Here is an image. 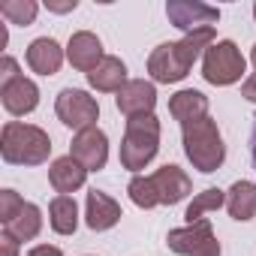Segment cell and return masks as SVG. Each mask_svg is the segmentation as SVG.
<instances>
[{"instance_id":"cell-1","label":"cell","mask_w":256,"mask_h":256,"mask_svg":"<svg viewBox=\"0 0 256 256\" xmlns=\"http://www.w3.org/2000/svg\"><path fill=\"white\" fill-rule=\"evenodd\" d=\"M190 178L178 166H163L154 175H136L126 187L130 199L139 208H157V205H178L190 193Z\"/></svg>"},{"instance_id":"cell-32","label":"cell","mask_w":256,"mask_h":256,"mask_svg":"<svg viewBox=\"0 0 256 256\" xmlns=\"http://www.w3.org/2000/svg\"><path fill=\"white\" fill-rule=\"evenodd\" d=\"M250 60H253V66H256V46H253V52H250Z\"/></svg>"},{"instance_id":"cell-23","label":"cell","mask_w":256,"mask_h":256,"mask_svg":"<svg viewBox=\"0 0 256 256\" xmlns=\"http://www.w3.org/2000/svg\"><path fill=\"white\" fill-rule=\"evenodd\" d=\"M226 202V193L223 190H217V187H208V190H202L190 205H187V223H196V220H202V214H208V211H217L220 205Z\"/></svg>"},{"instance_id":"cell-13","label":"cell","mask_w":256,"mask_h":256,"mask_svg":"<svg viewBox=\"0 0 256 256\" xmlns=\"http://www.w3.org/2000/svg\"><path fill=\"white\" fill-rule=\"evenodd\" d=\"M118 220H120V205L112 196H106L102 190H90L88 193V205H84V223L94 232H106Z\"/></svg>"},{"instance_id":"cell-28","label":"cell","mask_w":256,"mask_h":256,"mask_svg":"<svg viewBox=\"0 0 256 256\" xmlns=\"http://www.w3.org/2000/svg\"><path fill=\"white\" fill-rule=\"evenodd\" d=\"M46 6H48L52 12H72L78 4H76V0H66V4H58V0H46Z\"/></svg>"},{"instance_id":"cell-20","label":"cell","mask_w":256,"mask_h":256,"mask_svg":"<svg viewBox=\"0 0 256 256\" xmlns=\"http://www.w3.org/2000/svg\"><path fill=\"white\" fill-rule=\"evenodd\" d=\"M226 208L235 220H253L256 217V184L253 181H235L226 190Z\"/></svg>"},{"instance_id":"cell-29","label":"cell","mask_w":256,"mask_h":256,"mask_svg":"<svg viewBox=\"0 0 256 256\" xmlns=\"http://www.w3.org/2000/svg\"><path fill=\"white\" fill-rule=\"evenodd\" d=\"M28 256H64V253H60L58 247H52V244H36Z\"/></svg>"},{"instance_id":"cell-26","label":"cell","mask_w":256,"mask_h":256,"mask_svg":"<svg viewBox=\"0 0 256 256\" xmlns=\"http://www.w3.org/2000/svg\"><path fill=\"white\" fill-rule=\"evenodd\" d=\"M0 256H18V241H12V238H0Z\"/></svg>"},{"instance_id":"cell-8","label":"cell","mask_w":256,"mask_h":256,"mask_svg":"<svg viewBox=\"0 0 256 256\" xmlns=\"http://www.w3.org/2000/svg\"><path fill=\"white\" fill-rule=\"evenodd\" d=\"M70 157L78 160L88 172H100L108 160V139L100 126H88V130L76 133L72 139V148H70Z\"/></svg>"},{"instance_id":"cell-19","label":"cell","mask_w":256,"mask_h":256,"mask_svg":"<svg viewBox=\"0 0 256 256\" xmlns=\"http://www.w3.org/2000/svg\"><path fill=\"white\" fill-rule=\"evenodd\" d=\"M88 82H90L94 90H102V94L114 90L118 94L126 84V66H124L120 58H102V64L94 72H88Z\"/></svg>"},{"instance_id":"cell-7","label":"cell","mask_w":256,"mask_h":256,"mask_svg":"<svg viewBox=\"0 0 256 256\" xmlns=\"http://www.w3.org/2000/svg\"><path fill=\"white\" fill-rule=\"evenodd\" d=\"M54 112L58 118L70 126V130H88V126H96V118H100V106L90 94L78 90V88H64L58 94V102H54Z\"/></svg>"},{"instance_id":"cell-14","label":"cell","mask_w":256,"mask_h":256,"mask_svg":"<svg viewBox=\"0 0 256 256\" xmlns=\"http://www.w3.org/2000/svg\"><path fill=\"white\" fill-rule=\"evenodd\" d=\"M0 96H4V108L10 114H16V118L18 114H30L40 106V88L30 78H24V76H18L6 88H0Z\"/></svg>"},{"instance_id":"cell-9","label":"cell","mask_w":256,"mask_h":256,"mask_svg":"<svg viewBox=\"0 0 256 256\" xmlns=\"http://www.w3.org/2000/svg\"><path fill=\"white\" fill-rule=\"evenodd\" d=\"M118 112L130 118H142V114H154V106H157V90L151 82L145 78H133L126 82L120 90H118Z\"/></svg>"},{"instance_id":"cell-22","label":"cell","mask_w":256,"mask_h":256,"mask_svg":"<svg viewBox=\"0 0 256 256\" xmlns=\"http://www.w3.org/2000/svg\"><path fill=\"white\" fill-rule=\"evenodd\" d=\"M36 12H40L36 0H4V4H0V16L6 22H12V24H22V28L34 24Z\"/></svg>"},{"instance_id":"cell-16","label":"cell","mask_w":256,"mask_h":256,"mask_svg":"<svg viewBox=\"0 0 256 256\" xmlns=\"http://www.w3.org/2000/svg\"><path fill=\"white\" fill-rule=\"evenodd\" d=\"M64 64V48L52 36H40L28 46V66L40 76H54Z\"/></svg>"},{"instance_id":"cell-10","label":"cell","mask_w":256,"mask_h":256,"mask_svg":"<svg viewBox=\"0 0 256 256\" xmlns=\"http://www.w3.org/2000/svg\"><path fill=\"white\" fill-rule=\"evenodd\" d=\"M166 16L175 28L193 34L199 28H211L217 18H220V10L217 6H208V4H190V0H172L166 6Z\"/></svg>"},{"instance_id":"cell-31","label":"cell","mask_w":256,"mask_h":256,"mask_svg":"<svg viewBox=\"0 0 256 256\" xmlns=\"http://www.w3.org/2000/svg\"><path fill=\"white\" fill-rule=\"evenodd\" d=\"M253 163H256V118H253Z\"/></svg>"},{"instance_id":"cell-5","label":"cell","mask_w":256,"mask_h":256,"mask_svg":"<svg viewBox=\"0 0 256 256\" xmlns=\"http://www.w3.org/2000/svg\"><path fill=\"white\" fill-rule=\"evenodd\" d=\"M202 76H205L208 84H217V88L235 84V82L244 76V58H241L238 46H235L232 40L214 42V46L202 54Z\"/></svg>"},{"instance_id":"cell-18","label":"cell","mask_w":256,"mask_h":256,"mask_svg":"<svg viewBox=\"0 0 256 256\" xmlns=\"http://www.w3.org/2000/svg\"><path fill=\"white\" fill-rule=\"evenodd\" d=\"M40 229H42V211L34 202H24V208L10 223H4V235L12 241H34Z\"/></svg>"},{"instance_id":"cell-6","label":"cell","mask_w":256,"mask_h":256,"mask_svg":"<svg viewBox=\"0 0 256 256\" xmlns=\"http://www.w3.org/2000/svg\"><path fill=\"white\" fill-rule=\"evenodd\" d=\"M166 244L169 250L181 253V256H220V241L214 238V229H211V220H196V223H187L181 229H172L166 235Z\"/></svg>"},{"instance_id":"cell-17","label":"cell","mask_w":256,"mask_h":256,"mask_svg":"<svg viewBox=\"0 0 256 256\" xmlns=\"http://www.w3.org/2000/svg\"><path fill=\"white\" fill-rule=\"evenodd\" d=\"M169 114L175 120H181V126L190 120H199L208 114V96L202 90H178L169 100Z\"/></svg>"},{"instance_id":"cell-12","label":"cell","mask_w":256,"mask_h":256,"mask_svg":"<svg viewBox=\"0 0 256 256\" xmlns=\"http://www.w3.org/2000/svg\"><path fill=\"white\" fill-rule=\"evenodd\" d=\"M66 60L82 70V72H94L100 64H102V42L90 34V30H78L70 36V46H66Z\"/></svg>"},{"instance_id":"cell-21","label":"cell","mask_w":256,"mask_h":256,"mask_svg":"<svg viewBox=\"0 0 256 256\" xmlns=\"http://www.w3.org/2000/svg\"><path fill=\"white\" fill-rule=\"evenodd\" d=\"M48 223L58 235H72L78 226V205L72 196H54L48 205Z\"/></svg>"},{"instance_id":"cell-3","label":"cell","mask_w":256,"mask_h":256,"mask_svg":"<svg viewBox=\"0 0 256 256\" xmlns=\"http://www.w3.org/2000/svg\"><path fill=\"white\" fill-rule=\"evenodd\" d=\"M184 154L187 160L193 163V169L199 172H217L226 160V148H223V139H220V130H217V120L214 118H199V120H190L184 124Z\"/></svg>"},{"instance_id":"cell-30","label":"cell","mask_w":256,"mask_h":256,"mask_svg":"<svg viewBox=\"0 0 256 256\" xmlns=\"http://www.w3.org/2000/svg\"><path fill=\"white\" fill-rule=\"evenodd\" d=\"M0 48H6V28L0 24Z\"/></svg>"},{"instance_id":"cell-25","label":"cell","mask_w":256,"mask_h":256,"mask_svg":"<svg viewBox=\"0 0 256 256\" xmlns=\"http://www.w3.org/2000/svg\"><path fill=\"white\" fill-rule=\"evenodd\" d=\"M18 78V64L6 54L4 60H0V88H6V84H12Z\"/></svg>"},{"instance_id":"cell-11","label":"cell","mask_w":256,"mask_h":256,"mask_svg":"<svg viewBox=\"0 0 256 256\" xmlns=\"http://www.w3.org/2000/svg\"><path fill=\"white\" fill-rule=\"evenodd\" d=\"M148 72H151L154 82L172 84V82H181V78L190 72V66H184V60H181L175 42H163V46H157V48L151 52V58H148Z\"/></svg>"},{"instance_id":"cell-2","label":"cell","mask_w":256,"mask_h":256,"mask_svg":"<svg viewBox=\"0 0 256 256\" xmlns=\"http://www.w3.org/2000/svg\"><path fill=\"white\" fill-rule=\"evenodd\" d=\"M0 154L12 166H40L52 154V139L34 124L6 120L4 133H0Z\"/></svg>"},{"instance_id":"cell-4","label":"cell","mask_w":256,"mask_h":256,"mask_svg":"<svg viewBox=\"0 0 256 256\" xmlns=\"http://www.w3.org/2000/svg\"><path fill=\"white\" fill-rule=\"evenodd\" d=\"M160 148V120L154 114H142V118H130L126 120V133L120 142V166L139 172L145 169Z\"/></svg>"},{"instance_id":"cell-24","label":"cell","mask_w":256,"mask_h":256,"mask_svg":"<svg viewBox=\"0 0 256 256\" xmlns=\"http://www.w3.org/2000/svg\"><path fill=\"white\" fill-rule=\"evenodd\" d=\"M22 208H24V199L16 190H4V193H0V223H10Z\"/></svg>"},{"instance_id":"cell-27","label":"cell","mask_w":256,"mask_h":256,"mask_svg":"<svg viewBox=\"0 0 256 256\" xmlns=\"http://www.w3.org/2000/svg\"><path fill=\"white\" fill-rule=\"evenodd\" d=\"M241 96H244V100H250V102H256V72L241 84Z\"/></svg>"},{"instance_id":"cell-33","label":"cell","mask_w":256,"mask_h":256,"mask_svg":"<svg viewBox=\"0 0 256 256\" xmlns=\"http://www.w3.org/2000/svg\"><path fill=\"white\" fill-rule=\"evenodd\" d=\"M253 18H256V4H253Z\"/></svg>"},{"instance_id":"cell-15","label":"cell","mask_w":256,"mask_h":256,"mask_svg":"<svg viewBox=\"0 0 256 256\" xmlns=\"http://www.w3.org/2000/svg\"><path fill=\"white\" fill-rule=\"evenodd\" d=\"M48 181H52V187H54L60 196H70V193H76V190L84 187L88 169H84L78 160H72V157H58V160L52 163V169H48Z\"/></svg>"}]
</instances>
